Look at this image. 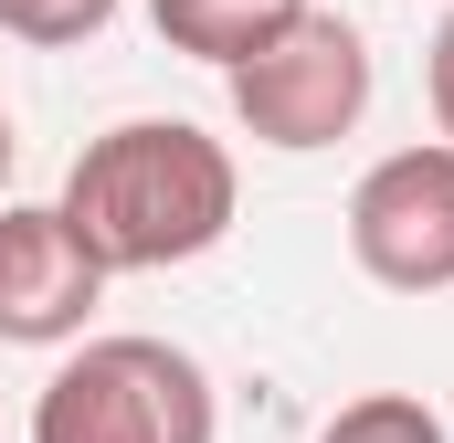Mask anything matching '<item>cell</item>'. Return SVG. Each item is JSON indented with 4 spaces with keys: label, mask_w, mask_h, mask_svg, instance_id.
<instances>
[{
    "label": "cell",
    "mask_w": 454,
    "mask_h": 443,
    "mask_svg": "<svg viewBox=\"0 0 454 443\" xmlns=\"http://www.w3.org/2000/svg\"><path fill=\"white\" fill-rule=\"evenodd\" d=\"M232 201H243V169H232V148L212 127L127 116L106 137H85L53 212L74 222L96 275H169V264H201L232 232Z\"/></svg>",
    "instance_id": "6da1fadb"
},
{
    "label": "cell",
    "mask_w": 454,
    "mask_h": 443,
    "mask_svg": "<svg viewBox=\"0 0 454 443\" xmlns=\"http://www.w3.org/2000/svg\"><path fill=\"white\" fill-rule=\"evenodd\" d=\"M212 433H223L212 369L169 338H74V359L32 401V443H212Z\"/></svg>",
    "instance_id": "7a4b0ae2"
},
{
    "label": "cell",
    "mask_w": 454,
    "mask_h": 443,
    "mask_svg": "<svg viewBox=\"0 0 454 443\" xmlns=\"http://www.w3.org/2000/svg\"><path fill=\"white\" fill-rule=\"evenodd\" d=\"M232 116H243L254 148H286V159L339 148L348 127L370 116V43L348 32L339 11H307L286 43H264L232 74Z\"/></svg>",
    "instance_id": "3957f363"
},
{
    "label": "cell",
    "mask_w": 454,
    "mask_h": 443,
    "mask_svg": "<svg viewBox=\"0 0 454 443\" xmlns=\"http://www.w3.org/2000/svg\"><path fill=\"white\" fill-rule=\"evenodd\" d=\"M348 253L391 296H444L454 285V148H391L348 190Z\"/></svg>",
    "instance_id": "277c9868"
},
{
    "label": "cell",
    "mask_w": 454,
    "mask_h": 443,
    "mask_svg": "<svg viewBox=\"0 0 454 443\" xmlns=\"http://www.w3.org/2000/svg\"><path fill=\"white\" fill-rule=\"evenodd\" d=\"M106 275L53 201H0V348H74Z\"/></svg>",
    "instance_id": "5b68a950"
},
{
    "label": "cell",
    "mask_w": 454,
    "mask_h": 443,
    "mask_svg": "<svg viewBox=\"0 0 454 443\" xmlns=\"http://www.w3.org/2000/svg\"><path fill=\"white\" fill-rule=\"evenodd\" d=\"M307 11H317V0H148L159 43L191 53V64H223V74H243L264 43H286Z\"/></svg>",
    "instance_id": "8992f818"
},
{
    "label": "cell",
    "mask_w": 454,
    "mask_h": 443,
    "mask_svg": "<svg viewBox=\"0 0 454 443\" xmlns=\"http://www.w3.org/2000/svg\"><path fill=\"white\" fill-rule=\"evenodd\" d=\"M317 443H444V412L423 391H359L348 412H328Z\"/></svg>",
    "instance_id": "52a82bcc"
},
{
    "label": "cell",
    "mask_w": 454,
    "mask_h": 443,
    "mask_svg": "<svg viewBox=\"0 0 454 443\" xmlns=\"http://www.w3.org/2000/svg\"><path fill=\"white\" fill-rule=\"evenodd\" d=\"M127 0H0V32L32 43V53H64V43H96Z\"/></svg>",
    "instance_id": "ba28073f"
},
{
    "label": "cell",
    "mask_w": 454,
    "mask_h": 443,
    "mask_svg": "<svg viewBox=\"0 0 454 443\" xmlns=\"http://www.w3.org/2000/svg\"><path fill=\"white\" fill-rule=\"evenodd\" d=\"M423 85H434V127H444V148H454V11H444V32H434V64H423Z\"/></svg>",
    "instance_id": "9c48e42d"
},
{
    "label": "cell",
    "mask_w": 454,
    "mask_h": 443,
    "mask_svg": "<svg viewBox=\"0 0 454 443\" xmlns=\"http://www.w3.org/2000/svg\"><path fill=\"white\" fill-rule=\"evenodd\" d=\"M11 159H21V137H11V106H0V201H11Z\"/></svg>",
    "instance_id": "30bf717a"
}]
</instances>
